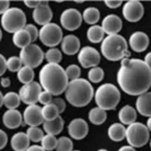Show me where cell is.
<instances>
[{"label":"cell","instance_id":"cell-27","mask_svg":"<svg viewBox=\"0 0 151 151\" xmlns=\"http://www.w3.org/2000/svg\"><path fill=\"white\" fill-rule=\"evenodd\" d=\"M81 15L82 21H84L85 23H88L90 25H96V23L101 19V13H99L98 9H96L94 6L86 8Z\"/></svg>","mask_w":151,"mask_h":151},{"label":"cell","instance_id":"cell-46","mask_svg":"<svg viewBox=\"0 0 151 151\" xmlns=\"http://www.w3.org/2000/svg\"><path fill=\"white\" fill-rule=\"evenodd\" d=\"M6 71V60L2 54H0V77L3 76Z\"/></svg>","mask_w":151,"mask_h":151},{"label":"cell","instance_id":"cell-43","mask_svg":"<svg viewBox=\"0 0 151 151\" xmlns=\"http://www.w3.org/2000/svg\"><path fill=\"white\" fill-rule=\"evenodd\" d=\"M26 6H28V8H32V9H36L37 6H43V4H47V1H34V0H25L24 1Z\"/></svg>","mask_w":151,"mask_h":151},{"label":"cell","instance_id":"cell-44","mask_svg":"<svg viewBox=\"0 0 151 151\" xmlns=\"http://www.w3.org/2000/svg\"><path fill=\"white\" fill-rule=\"evenodd\" d=\"M105 4L110 9H116V8L121 6L122 1H120V0H105Z\"/></svg>","mask_w":151,"mask_h":151},{"label":"cell","instance_id":"cell-7","mask_svg":"<svg viewBox=\"0 0 151 151\" xmlns=\"http://www.w3.org/2000/svg\"><path fill=\"white\" fill-rule=\"evenodd\" d=\"M125 138L129 146L133 148H142L148 144L150 138V131L145 124L140 122H134L126 127Z\"/></svg>","mask_w":151,"mask_h":151},{"label":"cell","instance_id":"cell-30","mask_svg":"<svg viewBox=\"0 0 151 151\" xmlns=\"http://www.w3.org/2000/svg\"><path fill=\"white\" fill-rule=\"evenodd\" d=\"M21 104V98L15 92H8L3 95V105L8 109H16Z\"/></svg>","mask_w":151,"mask_h":151},{"label":"cell","instance_id":"cell-17","mask_svg":"<svg viewBox=\"0 0 151 151\" xmlns=\"http://www.w3.org/2000/svg\"><path fill=\"white\" fill-rule=\"evenodd\" d=\"M52 17H53V11L49 4L39 6L32 11V19L38 25H41V27L51 23Z\"/></svg>","mask_w":151,"mask_h":151},{"label":"cell","instance_id":"cell-9","mask_svg":"<svg viewBox=\"0 0 151 151\" xmlns=\"http://www.w3.org/2000/svg\"><path fill=\"white\" fill-rule=\"evenodd\" d=\"M19 58L22 60L23 66H27L35 69L42 64L44 60V53L38 44L30 43L21 50Z\"/></svg>","mask_w":151,"mask_h":151},{"label":"cell","instance_id":"cell-5","mask_svg":"<svg viewBox=\"0 0 151 151\" xmlns=\"http://www.w3.org/2000/svg\"><path fill=\"white\" fill-rule=\"evenodd\" d=\"M95 103L98 108L103 110L116 109L121 99L120 90L111 83H104L95 91Z\"/></svg>","mask_w":151,"mask_h":151},{"label":"cell","instance_id":"cell-48","mask_svg":"<svg viewBox=\"0 0 151 151\" xmlns=\"http://www.w3.org/2000/svg\"><path fill=\"white\" fill-rule=\"evenodd\" d=\"M0 84L2 88H9L10 84H11V80L9 78H2L0 80Z\"/></svg>","mask_w":151,"mask_h":151},{"label":"cell","instance_id":"cell-52","mask_svg":"<svg viewBox=\"0 0 151 151\" xmlns=\"http://www.w3.org/2000/svg\"><path fill=\"white\" fill-rule=\"evenodd\" d=\"M2 105H3V95H2V93L0 92V108L2 107Z\"/></svg>","mask_w":151,"mask_h":151},{"label":"cell","instance_id":"cell-34","mask_svg":"<svg viewBox=\"0 0 151 151\" xmlns=\"http://www.w3.org/2000/svg\"><path fill=\"white\" fill-rule=\"evenodd\" d=\"M104 77H105L104 69L98 66L91 68L88 73V78L90 80V82H92V83H99V82H101L104 80Z\"/></svg>","mask_w":151,"mask_h":151},{"label":"cell","instance_id":"cell-39","mask_svg":"<svg viewBox=\"0 0 151 151\" xmlns=\"http://www.w3.org/2000/svg\"><path fill=\"white\" fill-rule=\"evenodd\" d=\"M65 73H66V77L68 79V81H73L76 79L80 78V75H81V69L78 65H75V64H71L65 69Z\"/></svg>","mask_w":151,"mask_h":151},{"label":"cell","instance_id":"cell-33","mask_svg":"<svg viewBox=\"0 0 151 151\" xmlns=\"http://www.w3.org/2000/svg\"><path fill=\"white\" fill-rule=\"evenodd\" d=\"M42 110V116H43L44 121H50L60 116V112L57 110V108L53 104L44 105L43 108H41Z\"/></svg>","mask_w":151,"mask_h":151},{"label":"cell","instance_id":"cell-45","mask_svg":"<svg viewBox=\"0 0 151 151\" xmlns=\"http://www.w3.org/2000/svg\"><path fill=\"white\" fill-rule=\"evenodd\" d=\"M8 144V135L4 131L0 129V150H2Z\"/></svg>","mask_w":151,"mask_h":151},{"label":"cell","instance_id":"cell-51","mask_svg":"<svg viewBox=\"0 0 151 151\" xmlns=\"http://www.w3.org/2000/svg\"><path fill=\"white\" fill-rule=\"evenodd\" d=\"M118 151H136V150H135V148H133L131 146H123V147H121Z\"/></svg>","mask_w":151,"mask_h":151},{"label":"cell","instance_id":"cell-12","mask_svg":"<svg viewBox=\"0 0 151 151\" xmlns=\"http://www.w3.org/2000/svg\"><path fill=\"white\" fill-rule=\"evenodd\" d=\"M78 62L84 68H93L97 66L101 62V54L94 47H84L79 51Z\"/></svg>","mask_w":151,"mask_h":151},{"label":"cell","instance_id":"cell-31","mask_svg":"<svg viewBox=\"0 0 151 151\" xmlns=\"http://www.w3.org/2000/svg\"><path fill=\"white\" fill-rule=\"evenodd\" d=\"M34 78H35V73H34V69L32 68H29L27 66H23L17 71V79L23 84H28V83L32 82L34 81Z\"/></svg>","mask_w":151,"mask_h":151},{"label":"cell","instance_id":"cell-10","mask_svg":"<svg viewBox=\"0 0 151 151\" xmlns=\"http://www.w3.org/2000/svg\"><path fill=\"white\" fill-rule=\"evenodd\" d=\"M41 91H42V88L40 86L39 82L32 81L28 84H23V86L19 91V96L21 98V101H23L27 106L37 105Z\"/></svg>","mask_w":151,"mask_h":151},{"label":"cell","instance_id":"cell-21","mask_svg":"<svg viewBox=\"0 0 151 151\" xmlns=\"http://www.w3.org/2000/svg\"><path fill=\"white\" fill-rule=\"evenodd\" d=\"M136 111L144 116L150 118L151 114V93L146 92L137 96L136 101Z\"/></svg>","mask_w":151,"mask_h":151},{"label":"cell","instance_id":"cell-19","mask_svg":"<svg viewBox=\"0 0 151 151\" xmlns=\"http://www.w3.org/2000/svg\"><path fill=\"white\" fill-rule=\"evenodd\" d=\"M2 122L10 129H17L22 125L23 116L17 109H8L2 116Z\"/></svg>","mask_w":151,"mask_h":151},{"label":"cell","instance_id":"cell-54","mask_svg":"<svg viewBox=\"0 0 151 151\" xmlns=\"http://www.w3.org/2000/svg\"><path fill=\"white\" fill-rule=\"evenodd\" d=\"M1 38H2V32H1V29H0V41H1Z\"/></svg>","mask_w":151,"mask_h":151},{"label":"cell","instance_id":"cell-20","mask_svg":"<svg viewBox=\"0 0 151 151\" xmlns=\"http://www.w3.org/2000/svg\"><path fill=\"white\" fill-rule=\"evenodd\" d=\"M62 51L66 55H75L78 54L80 51V40L75 35H68L63 38L60 42Z\"/></svg>","mask_w":151,"mask_h":151},{"label":"cell","instance_id":"cell-22","mask_svg":"<svg viewBox=\"0 0 151 151\" xmlns=\"http://www.w3.org/2000/svg\"><path fill=\"white\" fill-rule=\"evenodd\" d=\"M43 132H45V134H50V135L56 136L58 134L62 133V131L64 129V122L63 118L60 116H58L57 118L50 121H44L43 123Z\"/></svg>","mask_w":151,"mask_h":151},{"label":"cell","instance_id":"cell-28","mask_svg":"<svg viewBox=\"0 0 151 151\" xmlns=\"http://www.w3.org/2000/svg\"><path fill=\"white\" fill-rule=\"evenodd\" d=\"M105 32L101 28V26L98 25H92L86 32V37L88 41H91L92 43H99L104 40Z\"/></svg>","mask_w":151,"mask_h":151},{"label":"cell","instance_id":"cell-24","mask_svg":"<svg viewBox=\"0 0 151 151\" xmlns=\"http://www.w3.org/2000/svg\"><path fill=\"white\" fill-rule=\"evenodd\" d=\"M136 118H137V111L132 106L126 105L119 111V120L123 125H129L136 122Z\"/></svg>","mask_w":151,"mask_h":151},{"label":"cell","instance_id":"cell-6","mask_svg":"<svg viewBox=\"0 0 151 151\" xmlns=\"http://www.w3.org/2000/svg\"><path fill=\"white\" fill-rule=\"evenodd\" d=\"M26 14L19 8H10L1 15V26L8 32L14 34L26 26Z\"/></svg>","mask_w":151,"mask_h":151},{"label":"cell","instance_id":"cell-35","mask_svg":"<svg viewBox=\"0 0 151 151\" xmlns=\"http://www.w3.org/2000/svg\"><path fill=\"white\" fill-rule=\"evenodd\" d=\"M26 134L28 136L29 140L32 142H41L42 137L44 136L43 129H41L39 126H29L27 131H26Z\"/></svg>","mask_w":151,"mask_h":151},{"label":"cell","instance_id":"cell-42","mask_svg":"<svg viewBox=\"0 0 151 151\" xmlns=\"http://www.w3.org/2000/svg\"><path fill=\"white\" fill-rule=\"evenodd\" d=\"M51 104H53L54 106L57 108V110H58L60 114L65 111V108H66V103H65V101H64L63 98H60V97L53 98Z\"/></svg>","mask_w":151,"mask_h":151},{"label":"cell","instance_id":"cell-16","mask_svg":"<svg viewBox=\"0 0 151 151\" xmlns=\"http://www.w3.org/2000/svg\"><path fill=\"white\" fill-rule=\"evenodd\" d=\"M101 28L108 36L118 35L120 30L122 29V19L116 14H109L103 19Z\"/></svg>","mask_w":151,"mask_h":151},{"label":"cell","instance_id":"cell-47","mask_svg":"<svg viewBox=\"0 0 151 151\" xmlns=\"http://www.w3.org/2000/svg\"><path fill=\"white\" fill-rule=\"evenodd\" d=\"M10 9V1L8 0H0V15H2Z\"/></svg>","mask_w":151,"mask_h":151},{"label":"cell","instance_id":"cell-37","mask_svg":"<svg viewBox=\"0 0 151 151\" xmlns=\"http://www.w3.org/2000/svg\"><path fill=\"white\" fill-rule=\"evenodd\" d=\"M73 140L69 137L62 136L60 138L57 139V145L55 150L56 151H73Z\"/></svg>","mask_w":151,"mask_h":151},{"label":"cell","instance_id":"cell-15","mask_svg":"<svg viewBox=\"0 0 151 151\" xmlns=\"http://www.w3.org/2000/svg\"><path fill=\"white\" fill-rule=\"evenodd\" d=\"M88 133V124L84 119L77 118L70 121L68 125V134L71 138L76 140H81L85 138Z\"/></svg>","mask_w":151,"mask_h":151},{"label":"cell","instance_id":"cell-1","mask_svg":"<svg viewBox=\"0 0 151 151\" xmlns=\"http://www.w3.org/2000/svg\"><path fill=\"white\" fill-rule=\"evenodd\" d=\"M116 81L123 92L132 96L146 93L151 86V68L142 60L122 58Z\"/></svg>","mask_w":151,"mask_h":151},{"label":"cell","instance_id":"cell-13","mask_svg":"<svg viewBox=\"0 0 151 151\" xmlns=\"http://www.w3.org/2000/svg\"><path fill=\"white\" fill-rule=\"evenodd\" d=\"M122 13L126 21H129L131 23H136L138 22L144 15V6L140 1L131 0L123 6Z\"/></svg>","mask_w":151,"mask_h":151},{"label":"cell","instance_id":"cell-50","mask_svg":"<svg viewBox=\"0 0 151 151\" xmlns=\"http://www.w3.org/2000/svg\"><path fill=\"white\" fill-rule=\"evenodd\" d=\"M142 62H144L148 67H150L151 66V54L150 53L147 54V55L145 56V60H142Z\"/></svg>","mask_w":151,"mask_h":151},{"label":"cell","instance_id":"cell-32","mask_svg":"<svg viewBox=\"0 0 151 151\" xmlns=\"http://www.w3.org/2000/svg\"><path fill=\"white\" fill-rule=\"evenodd\" d=\"M44 58L47 60V62L49 64H58L60 65V63L62 62V58H63V54H62L60 49L50 47L44 53Z\"/></svg>","mask_w":151,"mask_h":151},{"label":"cell","instance_id":"cell-38","mask_svg":"<svg viewBox=\"0 0 151 151\" xmlns=\"http://www.w3.org/2000/svg\"><path fill=\"white\" fill-rule=\"evenodd\" d=\"M23 67V63L19 56H11L6 60V69L12 73H17Z\"/></svg>","mask_w":151,"mask_h":151},{"label":"cell","instance_id":"cell-53","mask_svg":"<svg viewBox=\"0 0 151 151\" xmlns=\"http://www.w3.org/2000/svg\"><path fill=\"white\" fill-rule=\"evenodd\" d=\"M147 129L150 131V129H151V120H150V118H148V122H147Z\"/></svg>","mask_w":151,"mask_h":151},{"label":"cell","instance_id":"cell-8","mask_svg":"<svg viewBox=\"0 0 151 151\" xmlns=\"http://www.w3.org/2000/svg\"><path fill=\"white\" fill-rule=\"evenodd\" d=\"M39 39L47 47H55L63 40V30L55 23H49L39 29Z\"/></svg>","mask_w":151,"mask_h":151},{"label":"cell","instance_id":"cell-36","mask_svg":"<svg viewBox=\"0 0 151 151\" xmlns=\"http://www.w3.org/2000/svg\"><path fill=\"white\" fill-rule=\"evenodd\" d=\"M41 147L45 151H52L56 148L57 145V138L54 135L45 134L41 139Z\"/></svg>","mask_w":151,"mask_h":151},{"label":"cell","instance_id":"cell-3","mask_svg":"<svg viewBox=\"0 0 151 151\" xmlns=\"http://www.w3.org/2000/svg\"><path fill=\"white\" fill-rule=\"evenodd\" d=\"M65 97L73 107H85L94 97V88L91 82L85 79L79 78L68 82L65 90Z\"/></svg>","mask_w":151,"mask_h":151},{"label":"cell","instance_id":"cell-26","mask_svg":"<svg viewBox=\"0 0 151 151\" xmlns=\"http://www.w3.org/2000/svg\"><path fill=\"white\" fill-rule=\"evenodd\" d=\"M12 40H13L14 45L19 47L21 50L24 49V47H26L27 45H29V44L32 42V39H30V36L28 35V32H26L25 29H21L19 32H14V34H13Z\"/></svg>","mask_w":151,"mask_h":151},{"label":"cell","instance_id":"cell-55","mask_svg":"<svg viewBox=\"0 0 151 151\" xmlns=\"http://www.w3.org/2000/svg\"><path fill=\"white\" fill-rule=\"evenodd\" d=\"M97 151H108V150H106V149H99V150H97Z\"/></svg>","mask_w":151,"mask_h":151},{"label":"cell","instance_id":"cell-23","mask_svg":"<svg viewBox=\"0 0 151 151\" xmlns=\"http://www.w3.org/2000/svg\"><path fill=\"white\" fill-rule=\"evenodd\" d=\"M29 144L30 140L24 132L16 133L11 138V147L14 151H25L29 147Z\"/></svg>","mask_w":151,"mask_h":151},{"label":"cell","instance_id":"cell-4","mask_svg":"<svg viewBox=\"0 0 151 151\" xmlns=\"http://www.w3.org/2000/svg\"><path fill=\"white\" fill-rule=\"evenodd\" d=\"M101 52L105 58L111 62L121 60L122 58L131 56L127 50V41L121 35H110L104 38L101 41Z\"/></svg>","mask_w":151,"mask_h":151},{"label":"cell","instance_id":"cell-25","mask_svg":"<svg viewBox=\"0 0 151 151\" xmlns=\"http://www.w3.org/2000/svg\"><path fill=\"white\" fill-rule=\"evenodd\" d=\"M126 127L122 123H113L108 129V136L113 142H121L125 138Z\"/></svg>","mask_w":151,"mask_h":151},{"label":"cell","instance_id":"cell-29","mask_svg":"<svg viewBox=\"0 0 151 151\" xmlns=\"http://www.w3.org/2000/svg\"><path fill=\"white\" fill-rule=\"evenodd\" d=\"M107 119V113L106 111L101 109V108H92L90 112H88V120L91 121V123L95 124V125H101L106 121Z\"/></svg>","mask_w":151,"mask_h":151},{"label":"cell","instance_id":"cell-11","mask_svg":"<svg viewBox=\"0 0 151 151\" xmlns=\"http://www.w3.org/2000/svg\"><path fill=\"white\" fill-rule=\"evenodd\" d=\"M60 25L63 28L69 32H73L81 26L82 23V15L77 9L70 8V9L64 10L63 13L60 14Z\"/></svg>","mask_w":151,"mask_h":151},{"label":"cell","instance_id":"cell-2","mask_svg":"<svg viewBox=\"0 0 151 151\" xmlns=\"http://www.w3.org/2000/svg\"><path fill=\"white\" fill-rule=\"evenodd\" d=\"M65 69L58 64H45L39 73V84L44 91L58 96L65 92L68 85Z\"/></svg>","mask_w":151,"mask_h":151},{"label":"cell","instance_id":"cell-40","mask_svg":"<svg viewBox=\"0 0 151 151\" xmlns=\"http://www.w3.org/2000/svg\"><path fill=\"white\" fill-rule=\"evenodd\" d=\"M53 95L51 94L50 92L47 91H41L40 94H39V98H38V101L40 103V104H42L44 106V105H47V104H51L52 103V99H53V97H52Z\"/></svg>","mask_w":151,"mask_h":151},{"label":"cell","instance_id":"cell-18","mask_svg":"<svg viewBox=\"0 0 151 151\" xmlns=\"http://www.w3.org/2000/svg\"><path fill=\"white\" fill-rule=\"evenodd\" d=\"M129 43L133 51L140 53V52H144V51L147 50V47L149 45V37L145 32H133L129 37Z\"/></svg>","mask_w":151,"mask_h":151},{"label":"cell","instance_id":"cell-14","mask_svg":"<svg viewBox=\"0 0 151 151\" xmlns=\"http://www.w3.org/2000/svg\"><path fill=\"white\" fill-rule=\"evenodd\" d=\"M23 121L26 125L39 126L44 122L41 107L38 105H29L23 113Z\"/></svg>","mask_w":151,"mask_h":151},{"label":"cell","instance_id":"cell-41","mask_svg":"<svg viewBox=\"0 0 151 151\" xmlns=\"http://www.w3.org/2000/svg\"><path fill=\"white\" fill-rule=\"evenodd\" d=\"M24 29L28 32V35L30 36L32 41L37 40L38 37H39V29H37V27H36L35 25H32V24H26Z\"/></svg>","mask_w":151,"mask_h":151},{"label":"cell","instance_id":"cell-56","mask_svg":"<svg viewBox=\"0 0 151 151\" xmlns=\"http://www.w3.org/2000/svg\"><path fill=\"white\" fill-rule=\"evenodd\" d=\"M73 151H80V150H73Z\"/></svg>","mask_w":151,"mask_h":151},{"label":"cell","instance_id":"cell-49","mask_svg":"<svg viewBox=\"0 0 151 151\" xmlns=\"http://www.w3.org/2000/svg\"><path fill=\"white\" fill-rule=\"evenodd\" d=\"M25 151H45L41 146L38 145H34V146H29L28 148L26 149Z\"/></svg>","mask_w":151,"mask_h":151}]
</instances>
